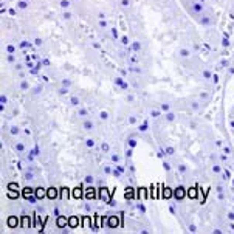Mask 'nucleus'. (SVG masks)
Listing matches in <instances>:
<instances>
[{
    "mask_svg": "<svg viewBox=\"0 0 234 234\" xmlns=\"http://www.w3.org/2000/svg\"><path fill=\"white\" fill-rule=\"evenodd\" d=\"M79 116H87V110L85 109H79Z\"/></svg>",
    "mask_w": 234,
    "mask_h": 234,
    "instance_id": "38",
    "label": "nucleus"
},
{
    "mask_svg": "<svg viewBox=\"0 0 234 234\" xmlns=\"http://www.w3.org/2000/svg\"><path fill=\"white\" fill-rule=\"evenodd\" d=\"M84 181H85L87 185H93V183H95V178H93L92 175H87V177L84 178Z\"/></svg>",
    "mask_w": 234,
    "mask_h": 234,
    "instance_id": "17",
    "label": "nucleus"
},
{
    "mask_svg": "<svg viewBox=\"0 0 234 234\" xmlns=\"http://www.w3.org/2000/svg\"><path fill=\"white\" fill-rule=\"evenodd\" d=\"M56 196H58V194H56V189H48V191H47V197L54 199Z\"/></svg>",
    "mask_w": 234,
    "mask_h": 234,
    "instance_id": "14",
    "label": "nucleus"
},
{
    "mask_svg": "<svg viewBox=\"0 0 234 234\" xmlns=\"http://www.w3.org/2000/svg\"><path fill=\"white\" fill-rule=\"evenodd\" d=\"M110 226H118V217H110Z\"/></svg>",
    "mask_w": 234,
    "mask_h": 234,
    "instance_id": "20",
    "label": "nucleus"
},
{
    "mask_svg": "<svg viewBox=\"0 0 234 234\" xmlns=\"http://www.w3.org/2000/svg\"><path fill=\"white\" fill-rule=\"evenodd\" d=\"M112 34H113V37H118V33H116V30H112Z\"/></svg>",
    "mask_w": 234,
    "mask_h": 234,
    "instance_id": "57",
    "label": "nucleus"
},
{
    "mask_svg": "<svg viewBox=\"0 0 234 234\" xmlns=\"http://www.w3.org/2000/svg\"><path fill=\"white\" fill-rule=\"evenodd\" d=\"M14 149H16L17 152H23V150H25V144H23V143H17V144L14 146Z\"/></svg>",
    "mask_w": 234,
    "mask_h": 234,
    "instance_id": "16",
    "label": "nucleus"
},
{
    "mask_svg": "<svg viewBox=\"0 0 234 234\" xmlns=\"http://www.w3.org/2000/svg\"><path fill=\"white\" fill-rule=\"evenodd\" d=\"M9 132H11V135H19V133H20V129H19L17 126H11Z\"/></svg>",
    "mask_w": 234,
    "mask_h": 234,
    "instance_id": "9",
    "label": "nucleus"
},
{
    "mask_svg": "<svg viewBox=\"0 0 234 234\" xmlns=\"http://www.w3.org/2000/svg\"><path fill=\"white\" fill-rule=\"evenodd\" d=\"M228 217H229L231 220H234V213H229V214H228Z\"/></svg>",
    "mask_w": 234,
    "mask_h": 234,
    "instance_id": "58",
    "label": "nucleus"
},
{
    "mask_svg": "<svg viewBox=\"0 0 234 234\" xmlns=\"http://www.w3.org/2000/svg\"><path fill=\"white\" fill-rule=\"evenodd\" d=\"M23 132H25V135H30V133H31L30 129H23Z\"/></svg>",
    "mask_w": 234,
    "mask_h": 234,
    "instance_id": "53",
    "label": "nucleus"
},
{
    "mask_svg": "<svg viewBox=\"0 0 234 234\" xmlns=\"http://www.w3.org/2000/svg\"><path fill=\"white\" fill-rule=\"evenodd\" d=\"M191 106H192V109H194V110H197V109L200 107V104H199V102H192Z\"/></svg>",
    "mask_w": 234,
    "mask_h": 234,
    "instance_id": "40",
    "label": "nucleus"
},
{
    "mask_svg": "<svg viewBox=\"0 0 234 234\" xmlns=\"http://www.w3.org/2000/svg\"><path fill=\"white\" fill-rule=\"evenodd\" d=\"M19 8H27V2H19Z\"/></svg>",
    "mask_w": 234,
    "mask_h": 234,
    "instance_id": "45",
    "label": "nucleus"
},
{
    "mask_svg": "<svg viewBox=\"0 0 234 234\" xmlns=\"http://www.w3.org/2000/svg\"><path fill=\"white\" fill-rule=\"evenodd\" d=\"M132 48H133L135 51H138V50H141V45H140L138 42H133V45H132Z\"/></svg>",
    "mask_w": 234,
    "mask_h": 234,
    "instance_id": "31",
    "label": "nucleus"
},
{
    "mask_svg": "<svg viewBox=\"0 0 234 234\" xmlns=\"http://www.w3.org/2000/svg\"><path fill=\"white\" fill-rule=\"evenodd\" d=\"M129 70H130V71H133V73H141V70H140L138 67H130Z\"/></svg>",
    "mask_w": 234,
    "mask_h": 234,
    "instance_id": "36",
    "label": "nucleus"
},
{
    "mask_svg": "<svg viewBox=\"0 0 234 234\" xmlns=\"http://www.w3.org/2000/svg\"><path fill=\"white\" fill-rule=\"evenodd\" d=\"M127 101H133V95H127Z\"/></svg>",
    "mask_w": 234,
    "mask_h": 234,
    "instance_id": "55",
    "label": "nucleus"
},
{
    "mask_svg": "<svg viewBox=\"0 0 234 234\" xmlns=\"http://www.w3.org/2000/svg\"><path fill=\"white\" fill-rule=\"evenodd\" d=\"M115 84H116V85H120L123 90H127V88H129V84H127V82H124L123 77H116V79H115Z\"/></svg>",
    "mask_w": 234,
    "mask_h": 234,
    "instance_id": "1",
    "label": "nucleus"
},
{
    "mask_svg": "<svg viewBox=\"0 0 234 234\" xmlns=\"http://www.w3.org/2000/svg\"><path fill=\"white\" fill-rule=\"evenodd\" d=\"M171 192H172L171 189H166L164 191V197H171Z\"/></svg>",
    "mask_w": 234,
    "mask_h": 234,
    "instance_id": "43",
    "label": "nucleus"
},
{
    "mask_svg": "<svg viewBox=\"0 0 234 234\" xmlns=\"http://www.w3.org/2000/svg\"><path fill=\"white\" fill-rule=\"evenodd\" d=\"M163 167L166 169V171H171V164H169V163H166V161L163 163Z\"/></svg>",
    "mask_w": 234,
    "mask_h": 234,
    "instance_id": "39",
    "label": "nucleus"
},
{
    "mask_svg": "<svg viewBox=\"0 0 234 234\" xmlns=\"http://www.w3.org/2000/svg\"><path fill=\"white\" fill-rule=\"evenodd\" d=\"M8 51H9V53H12V51H14V47H12V45H8Z\"/></svg>",
    "mask_w": 234,
    "mask_h": 234,
    "instance_id": "51",
    "label": "nucleus"
},
{
    "mask_svg": "<svg viewBox=\"0 0 234 234\" xmlns=\"http://www.w3.org/2000/svg\"><path fill=\"white\" fill-rule=\"evenodd\" d=\"M58 92H59V95H67L68 93V87H65V85H62L59 90H58Z\"/></svg>",
    "mask_w": 234,
    "mask_h": 234,
    "instance_id": "19",
    "label": "nucleus"
},
{
    "mask_svg": "<svg viewBox=\"0 0 234 234\" xmlns=\"http://www.w3.org/2000/svg\"><path fill=\"white\" fill-rule=\"evenodd\" d=\"M127 143H129V147H132V149L137 146V140H133V138H130V140H129Z\"/></svg>",
    "mask_w": 234,
    "mask_h": 234,
    "instance_id": "24",
    "label": "nucleus"
},
{
    "mask_svg": "<svg viewBox=\"0 0 234 234\" xmlns=\"http://www.w3.org/2000/svg\"><path fill=\"white\" fill-rule=\"evenodd\" d=\"M120 160H121V158H120V155H116V153L112 155V161H113V163H120Z\"/></svg>",
    "mask_w": 234,
    "mask_h": 234,
    "instance_id": "27",
    "label": "nucleus"
},
{
    "mask_svg": "<svg viewBox=\"0 0 234 234\" xmlns=\"http://www.w3.org/2000/svg\"><path fill=\"white\" fill-rule=\"evenodd\" d=\"M70 102H71V106H79V98L71 96V98H70Z\"/></svg>",
    "mask_w": 234,
    "mask_h": 234,
    "instance_id": "21",
    "label": "nucleus"
},
{
    "mask_svg": "<svg viewBox=\"0 0 234 234\" xmlns=\"http://www.w3.org/2000/svg\"><path fill=\"white\" fill-rule=\"evenodd\" d=\"M133 197V191L132 189H127L126 191V199H132Z\"/></svg>",
    "mask_w": 234,
    "mask_h": 234,
    "instance_id": "25",
    "label": "nucleus"
},
{
    "mask_svg": "<svg viewBox=\"0 0 234 234\" xmlns=\"http://www.w3.org/2000/svg\"><path fill=\"white\" fill-rule=\"evenodd\" d=\"M99 120H101V121H107V120H109V112H106V110L99 112Z\"/></svg>",
    "mask_w": 234,
    "mask_h": 234,
    "instance_id": "7",
    "label": "nucleus"
},
{
    "mask_svg": "<svg viewBox=\"0 0 234 234\" xmlns=\"http://www.w3.org/2000/svg\"><path fill=\"white\" fill-rule=\"evenodd\" d=\"M36 197H37V200H39V199L47 197V191L42 189V188H37V189H36Z\"/></svg>",
    "mask_w": 234,
    "mask_h": 234,
    "instance_id": "3",
    "label": "nucleus"
},
{
    "mask_svg": "<svg viewBox=\"0 0 234 234\" xmlns=\"http://www.w3.org/2000/svg\"><path fill=\"white\" fill-rule=\"evenodd\" d=\"M189 231L194 232V231H196V226H194V225H189Z\"/></svg>",
    "mask_w": 234,
    "mask_h": 234,
    "instance_id": "54",
    "label": "nucleus"
},
{
    "mask_svg": "<svg viewBox=\"0 0 234 234\" xmlns=\"http://www.w3.org/2000/svg\"><path fill=\"white\" fill-rule=\"evenodd\" d=\"M22 90H30V82L28 81H20V85H19Z\"/></svg>",
    "mask_w": 234,
    "mask_h": 234,
    "instance_id": "11",
    "label": "nucleus"
},
{
    "mask_svg": "<svg viewBox=\"0 0 234 234\" xmlns=\"http://www.w3.org/2000/svg\"><path fill=\"white\" fill-rule=\"evenodd\" d=\"M112 171H113V169H112L110 166H104V172H106L107 175H110V174H112Z\"/></svg>",
    "mask_w": 234,
    "mask_h": 234,
    "instance_id": "28",
    "label": "nucleus"
},
{
    "mask_svg": "<svg viewBox=\"0 0 234 234\" xmlns=\"http://www.w3.org/2000/svg\"><path fill=\"white\" fill-rule=\"evenodd\" d=\"M6 102H8L6 96H5V95H2V96H0V106H2V110L5 109V106H6Z\"/></svg>",
    "mask_w": 234,
    "mask_h": 234,
    "instance_id": "15",
    "label": "nucleus"
},
{
    "mask_svg": "<svg viewBox=\"0 0 234 234\" xmlns=\"http://www.w3.org/2000/svg\"><path fill=\"white\" fill-rule=\"evenodd\" d=\"M164 153H166V155H174V153H175V149H174L172 146H166Z\"/></svg>",
    "mask_w": 234,
    "mask_h": 234,
    "instance_id": "12",
    "label": "nucleus"
},
{
    "mask_svg": "<svg viewBox=\"0 0 234 234\" xmlns=\"http://www.w3.org/2000/svg\"><path fill=\"white\" fill-rule=\"evenodd\" d=\"M61 6H62V8H68V6H70V2H68V0H62V2H61Z\"/></svg>",
    "mask_w": 234,
    "mask_h": 234,
    "instance_id": "29",
    "label": "nucleus"
},
{
    "mask_svg": "<svg viewBox=\"0 0 234 234\" xmlns=\"http://www.w3.org/2000/svg\"><path fill=\"white\" fill-rule=\"evenodd\" d=\"M62 85H65V87H70V85H71V81H68V79H64V81H62Z\"/></svg>",
    "mask_w": 234,
    "mask_h": 234,
    "instance_id": "35",
    "label": "nucleus"
},
{
    "mask_svg": "<svg viewBox=\"0 0 234 234\" xmlns=\"http://www.w3.org/2000/svg\"><path fill=\"white\" fill-rule=\"evenodd\" d=\"M101 150L104 153H109L110 152V146H109V143H101Z\"/></svg>",
    "mask_w": 234,
    "mask_h": 234,
    "instance_id": "8",
    "label": "nucleus"
},
{
    "mask_svg": "<svg viewBox=\"0 0 234 234\" xmlns=\"http://www.w3.org/2000/svg\"><path fill=\"white\" fill-rule=\"evenodd\" d=\"M178 171H180V172H186V166H183V164L178 166Z\"/></svg>",
    "mask_w": 234,
    "mask_h": 234,
    "instance_id": "42",
    "label": "nucleus"
},
{
    "mask_svg": "<svg viewBox=\"0 0 234 234\" xmlns=\"http://www.w3.org/2000/svg\"><path fill=\"white\" fill-rule=\"evenodd\" d=\"M121 174H123V172H120V171H118V169H116V167H115L113 171H112V175H115V177H120Z\"/></svg>",
    "mask_w": 234,
    "mask_h": 234,
    "instance_id": "30",
    "label": "nucleus"
},
{
    "mask_svg": "<svg viewBox=\"0 0 234 234\" xmlns=\"http://www.w3.org/2000/svg\"><path fill=\"white\" fill-rule=\"evenodd\" d=\"M116 169H118L120 172H124V166H116Z\"/></svg>",
    "mask_w": 234,
    "mask_h": 234,
    "instance_id": "50",
    "label": "nucleus"
},
{
    "mask_svg": "<svg viewBox=\"0 0 234 234\" xmlns=\"http://www.w3.org/2000/svg\"><path fill=\"white\" fill-rule=\"evenodd\" d=\"M160 109H161V112H166V113H167V112H169V109H171V106L164 102V104H161V106H160Z\"/></svg>",
    "mask_w": 234,
    "mask_h": 234,
    "instance_id": "23",
    "label": "nucleus"
},
{
    "mask_svg": "<svg viewBox=\"0 0 234 234\" xmlns=\"http://www.w3.org/2000/svg\"><path fill=\"white\" fill-rule=\"evenodd\" d=\"M213 171H214V172H220L222 169H220V166H214V167H213Z\"/></svg>",
    "mask_w": 234,
    "mask_h": 234,
    "instance_id": "47",
    "label": "nucleus"
},
{
    "mask_svg": "<svg viewBox=\"0 0 234 234\" xmlns=\"http://www.w3.org/2000/svg\"><path fill=\"white\" fill-rule=\"evenodd\" d=\"M126 157L129 158V157H132V147H129L127 150H126Z\"/></svg>",
    "mask_w": 234,
    "mask_h": 234,
    "instance_id": "37",
    "label": "nucleus"
},
{
    "mask_svg": "<svg viewBox=\"0 0 234 234\" xmlns=\"http://www.w3.org/2000/svg\"><path fill=\"white\" fill-rule=\"evenodd\" d=\"M82 126H84V129H85L87 132H90V130H93V129H95V124H93V121H90V120H85Z\"/></svg>",
    "mask_w": 234,
    "mask_h": 234,
    "instance_id": "2",
    "label": "nucleus"
},
{
    "mask_svg": "<svg viewBox=\"0 0 234 234\" xmlns=\"http://www.w3.org/2000/svg\"><path fill=\"white\" fill-rule=\"evenodd\" d=\"M127 121H129V124H135L137 123V118H135V116H129Z\"/></svg>",
    "mask_w": 234,
    "mask_h": 234,
    "instance_id": "32",
    "label": "nucleus"
},
{
    "mask_svg": "<svg viewBox=\"0 0 234 234\" xmlns=\"http://www.w3.org/2000/svg\"><path fill=\"white\" fill-rule=\"evenodd\" d=\"M138 211H141V213H144L146 211V208L143 206V205H138Z\"/></svg>",
    "mask_w": 234,
    "mask_h": 234,
    "instance_id": "44",
    "label": "nucleus"
},
{
    "mask_svg": "<svg viewBox=\"0 0 234 234\" xmlns=\"http://www.w3.org/2000/svg\"><path fill=\"white\" fill-rule=\"evenodd\" d=\"M85 144H87V147H95V140L93 138H88L85 141Z\"/></svg>",
    "mask_w": 234,
    "mask_h": 234,
    "instance_id": "22",
    "label": "nucleus"
},
{
    "mask_svg": "<svg viewBox=\"0 0 234 234\" xmlns=\"http://www.w3.org/2000/svg\"><path fill=\"white\" fill-rule=\"evenodd\" d=\"M68 225H70L71 228H74V226L79 225V222H77V217H70V219H68Z\"/></svg>",
    "mask_w": 234,
    "mask_h": 234,
    "instance_id": "6",
    "label": "nucleus"
},
{
    "mask_svg": "<svg viewBox=\"0 0 234 234\" xmlns=\"http://www.w3.org/2000/svg\"><path fill=\"white\" fill-rule=\"evenodd\" d=\"M25 180H33V174L31 172H25Z\"/></svg>",
    "mask_w": 234,
    "mask_h": 234,
    "instance_id": "33",
    "label": "nucleus"
},
{
    "mask_svg": "<svg viewBox=\"0 0 234 234\" xmlns=\"http://www.w3.org/2000/svg\"><path fill=\"white\" fill-rule=\"evenodd\" d=\"M41 92H42V85H37L34 88V93H41Z\"/></svg>",
    "mask_w": 234,
    "mask_h": 234,
    "instance_id": "41",
    "label": "nucleus"
},
{
    "mask_svg": "<svg viewBox=\"0 0 234 234\" xmlns=\"http://www.w3.org/2000/svg\"><path fill=\"white\" fill-rule=\"evenodd\" d=\"M20 47H22V48H25V47H30V42L25 41V42H22V44H20Z\"/></svg>",
    "mask_w": 234,
    "mask_h": 234,
    "instance_id": "46",
    "label": "nucleus"
},
{
    "mask_svg": "<svg viewBox=\"0 0 234 234\" xmlns=\"http://www.w3.org/2000/svg\"><path fill=\"white\" fill-rule=\"evenodd\" d=\"M123 6H129V0H123Z\"/></svg>",
    "mask_w": 234,
    "mask_h": 234,
    "instance_id": "56",
    "label": "nucleus"
},
{
    "mask_svg": "<svg viewBox=\"0 0 234 234\" xmlns=\"http://www.w3.org/2000/svg\"><path fill=\"white\" fill-rule=\"evenodd\" d=\"M174 196H175V199H183V196H185V189L183 188H177L175 191H174Z\"/></svg>",
    "mask_w": 234,
    "mask_h": 234,
    "instance_id": "4",
    "label": "nucleus"
},
{
    "mask_svg": "<svg viewBox=\"0 0 234 234\" xmlns=\"http://www.w3.org/2000/svg\"><path fill=\"white\" fill-rule=\"evenodd\" d=\"M200 98H202V99H208L209 96H208V93H202V95H200Z\"/></svg>",
    "mask_w": 234,
    "mask_h": 234,
    "instance_id": "48",
    "label": "nucleus"
},
{
    "mask_svg": "<svg viewBox=\"0 0 234 234\" xmlns=\"http://www.w3.org/2000/svg\"><path fill=\"white\" fill-rule=\"evenodd\" d=\"M17 223H19V220L14 217V216H11L9 219H8V225L11 226V228H14V226H17Z\"/></svg>",
    "mask_w": 234,
    "mask_h": 234,
    "instance_id": "5",
    "label": "nucleus"
},
{
    "mask_svg": "<svg viewBox=\"0 0 234 234\" xmlns=\"http://www.w3.org/2000/svg\"><path fill=\"white\" fill-rule=\"evenodd\" d=\"M8 61H9V62H14V56L9 54V56H8Z\"/></svg>",
    "mask_w": 234,
    "mask_h": 234,
    "instance_id": "52",
    "label": "nucleus"
},
{
    "mask_svg": "<svg viewBox=\"0 0 234 234\" xmlns=\"http://www.w3.org/2000/svg\"><path fill=\"white\" fill-rule=\"evenodd\" d=\"M34 44H36V45H42V41H41V39H36Z\"/></svg>",
    "mask_w": 234,
    "mask_h": 234,
    "instance_id": "49",
    "label": "nucleus"
},
{
    "mask_svg": "<svg viewBox=\"0 0 234 234\" xmlns=\"http://www.w3.org/2000/svg\"><path fill=\"white\" fill-rule=\"evenodd\" d=\"M150 115H152V118H158V116L161 115V109H160V110H158V109L152 110V112H150Z\"/></svg>",
    "mask_w": 234,
    "mask_h": 234,
    "instance_id": "18",
    "label": "nucleus"
},
{
    "mask_svg": "<svg viewBox=\"0 0 234 234\" xmlns=\"http://www.w3.org/2000/svg\"><path fill=\"white\" fill-rule=\"evenodd\" d=\"M146 129H147V123H144L143 126H140V127H138V130H140V132H143V130H146Z\"/></svg>",
    "mask_w": 234,
    "mask_h": 234,
    "instance_id": "34",
    "label": "nucleus"
},
{
    "mask_svg": "<svg viewBox=\"0 0 234 234\" xmlns=\"http://www.w3.org/2000/svg\"><path fill=\"white\" fill-rule=\"evenodd\" d=\"M174 120H175V115H174L172 112H167V113H166V121H169V123H172Z\"/></svg>",
    "mask_w": 234,
    "mask_h": 234,
    "instance_id": "13",
    "label": "nucleus"
},
{
    "mask_svg": "<svg viewBox=\"0 0 234 234\" xmlns=\"http://www.w3.org/2000/svg\"><path fill=\"white\" fill-rule=\"evenodd\" d=\"M67 223V220H65V217H64V216H59V219H58V226H64V225H65Z\"/></svg>",
    "mask_w": 234,
    "mask_h": 234,
    "instance_id": "10",
    "label": "nucleus"
},
{
    "mask_svg": "<svg viewBox=\"0 0 234 234\" xmlns=\"http://www.w3.org/2000/svg\"><path fill=\"white\" fill-rule=\"evenodd\" d=\"M180 56H181V58H188V56H189V51H188V50H181V51H180Z\"/></svg>",
    "mask_w": 234,
    "mask_h": 234,
    "instance_id": "26",
    "label": "nucleus"
}]
</instances>
